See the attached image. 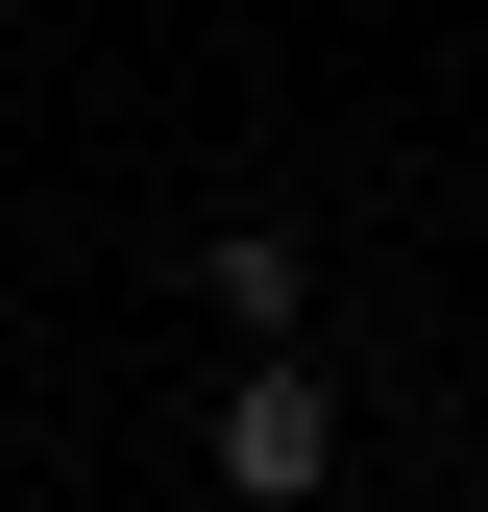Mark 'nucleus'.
I'll list each match as a JSON object with an SVG mask.
<instances>
[{
  "label": "nucleus",
  "instance_id": "obj_1",
  "mask_svg": "<svg viewBox=\"0 0 488 512\" xmlns=\"http://www.w3.org/2000/svg\"><path fill=\"white\" fill-rule=\"evenodd\" d=\"M220 488L244 512H318L342 488V391H318V366H244V391H220Z\"/></svg>",
  "mask_w": 488,
  "mask_h": 512
},
{
  "label": "nucleus",
  "instance_id": "obj_2",
  "mask_svg": "<svg viewBox=\"0 0 488 512\" xmlns=\"http://www.w3.org/2000/svg\"><path fill=\"white\" fill-rule=\"evenodd\" d=\"M196 317H220L244 366H293V342H318V244H293V220H220L196 244Z\"/></svg>",
  "mask_w": 488,
  "mask_h": 512
}]
</instances>
